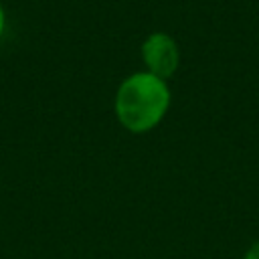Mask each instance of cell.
<instances>
[{
	"label": "cell",
	"mask_w": 259,
	"mask_h": 259,
	"mask_svg": "<svg viewBox=\"0 0 259 259\" xmlns=\"http://www.w3.org/2000/svg\"><path fill=\"white\" fill-rule=\"evenodd\" d=\"M170 107L168 81L148 73L138 71L125 77L113 99V111L121 127L132 134H146L154 130Z\"/></svg>",
	"instance_id": "cell-1"
},
{
	"label": "cell",
	"mask_w": 259,
	"mask_h": 259,
	"mask_svg": "<svg viewBox=\"0 0 259 259\" xmlns=\"http://www.w3.org/2000/svg\"><path fill=\"white\" fill-rule=\"evenodd\" d=\"M142 61L146 65V71L168 81L180 65V49L172 34L168 32H152L144 38L140 47Z\"/></svg>",
	"instance_id": "cell-2"
},
{
	"label": "cell",
	"mask_w": 259,
	"mask_h": 259,
	"mask_svg": "<svg viewBox=\"0 0 259 259\" xmlns=\"http://www.w3.org/2000/svg\"><path fill=\"white\" fill-rule=\"evenodd\" d=\"M243 259H259V239L245 251V255H243Z\"/></svg>",
	"instance_id": "cell-3"
},
{
	"label": "cell",
	"mask_w": 259,
	"mask_h": 259,
	"mask_svg": "<svg viewBox=\"0 0 259 259\" xmlns=\"http://www.w3.org/2000/svg\"><path fill=\"white\" fill-rule=\"evenodd\" d=\"M4 28H6V10H4V6L0 2V36L4 34Z\"/></svg>",
	"instance_id": "cell-4"
}]
</instances>
